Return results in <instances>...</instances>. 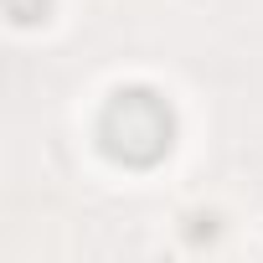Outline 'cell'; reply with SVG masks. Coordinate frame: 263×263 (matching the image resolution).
I'll use <instances>...</instances> for the list:
<instances>
[{
	"label": "cell",
	"mask_w": 263,
	"mask_h": 263,
	"mask_svg": "<svg viewBox=\"0 0 263 263\" xmlns=\"http://www.w3.org/2000/svg\"><path fill=\"white\" fill-rule=\"evenodd\" d=\"M98 145L124 171L160 165L171 155V145H176V108H171V98L160 88H150V83L114 88L103 114H98Z\"/></svg>",
	"instance_id": "cell-1"
},
{
	"label": "cell",
	"mask_w": 263,
	"mask_h": 263,
	"mask_svg": "<svg viewBox=\"0 0 263 263\" xmlns=\"http://www.w3.org/2000/svg\"><path fill=\"white\" fill-rule=\"evenodd\" d=\"M6 16H11L21 31H31V26H42V21L52 16V0H6Z\"/></svg>",
	"instance_id": "cell-2"
},
{
	"label": "cell",
	"mask_w": 263,
	"mask_h": 263,
	"mask_svg": "<svg viewBox=\"0 0 263 263\" xmlns=\"http://www.w3.org/2000/svg\"><path fill=\"white\" fill-rule=\"evenodd\" d=\"M191 222H196V227H191V242H212V237H217V217H212V212H206V217H191Z\"/></svg>",
	"instance_id": "cell-3"
}]
</instances>
